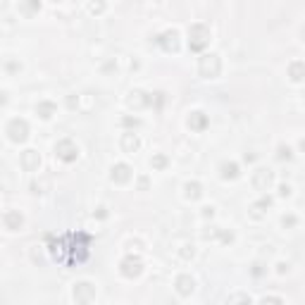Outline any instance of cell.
<instances>
[{
  "label": "cell",
  "instance_id": "6da1fadb",
  "mask_svg": "<svg viewBox=\"0 0 305 305\" xmlns=\"http://www.w3.org/2000/svg\"><path fill=\"white\" fill-rule=\"evenodd\" d=\"M210 43V27L208 24H193L191 29H188V46L191 50H205V46Z\"/></svg>",
  "mask_w": 305,
  "mask_h": 305
},
{
  "label": "cell",
  "instance_id": "7a4b0ae2",
  "mask_svg": "<svg viewBox=\"0 0 305 305\" xmlns=\"http://www.w3.org/2000/svg\"><path fill=\"white\" fill-rule=\"evenodd\" d=\"M198 72H200V76H205V79L219 76V72H222V60H219V55H214V53L203 55L198 62Z\"/></svg>",
  "mask_w": 305,
  "mask_h": 305
},
{
  "label": "cell",
  "instance_id": "3957f363",
  "mask_svg": "<svg viewBox=\"0 0 305 305\" xmlns=\"http://www.w3.org/2000/svg\"><path fill=\"white\" fill-rule=\"evenodd\" d=\"M55 155H58V160H62V162H74L76 157H79V146H76L72 138H62V141H58V146H55Z\"/></svg>",
  "mask_w": 305,
  "mask_h": 305
},
{
  "label": "cell",
  "instance_id": "277c9868",
  "mask_svg": "<svg viewBox=\"0 0 305 305\" xmlns=\"http://www.w3.org/2000/svg\"><path fill=\"white\" fill-rule=\"evenodd\" d=\"M72 296H74L76 305H89L95 298V286H93L91 281H79V284H74Z\"/></svg>",
  "mask_w": 305,
  "mask_h": 305
},
{
  "label": "cell",
  "instance_id": "5b68a950",
  "mask_svg": "<svg viewBox=\"0 0 305 305\" xmlns=\"http://www.w3.org/2000/svg\"><path fill=\"white\" fill-rule=\"evenodd\" d=\"M7 136H10V141H15V143H24L29 138V124H27V120H12V122L7 124Z\"/></svg>",
  "mask_w": 305,
  "mask_h": 305
},
{
  "label": "cell",
  "instance_id": "8992f818",
  "mask_svg": "<svg viewBox=\"0 0 305 305\" xmlns=\"http://www.w3.org/2000/svg\"><path fill=\"white\" fill-rule=\"evenodd\" d=\"M272 183H274V172H272V169L260 167L253 172V188H255V191H270Z\"/></svg>",
  "mask_w": 305,
  "mask_h": 305
},
{
  "label": "cell",
  "instance_id": "52a82bcc",
  "mask_svg": "<svg viewBox=\"0 0 305 305\" xmlns=\"http://www.w3.org/2000/svg\"><path fill=\"white\" fill-rule=\"evenodd\" d=\"M120 267H122V274L129 276V279H134V276H138L143 272V262H141V258H136V255H126V258L120 262Z\"/></svg>",
  "mask_w": 305,
  "mask_h": 305
},
{
  "label": "cell",
  "instance_id": "ba28073f",
  "mask_svg": "<svg viewBox=\"0 0 305 305\" xmlns=\"http://www.w3.org/2000/svg\"><path fill=\"white\" fill-rule=\"evenodd\" d=\"M19 165H22L24 172H38V167H41V155H38V151H33V148L24 151L22 157H19Z\"/></svg>",
  "mask_w": 305,
  "mask_h": 305
},
{
  "label": "cell",
  "instance_id": "9c48e42d",
  "mask_svg": "<svg viewBox=\"0 0 305 305\" xmlns=\"http://www.w3.org/2000/svg\"><path fill=\"white\" fill-rule=\"evenodd\" d=\"M157 43L165 48L167 53H177V50H179V31H177V29H167L165 33H160Z\"/></svg>",
  "mask_w": 305,
  "mask_h": 305
},
{
  "label": "cell",
  "instance_id": "30bf717a",
  "mask_svg": "<svg viewBox=\"0 0 305 305\" xmlns=\"http://www.w3.org/2000/svg\"><path fill=\"white\" fill-rule=\"evenodd\" d=\"M174 286H177V293H179V296H191V293L196 291V279L191 274H179L177 281H174Z\"/></svg>",
  "mask_w": 305,
  "mask_h": 305
},
{
  "label": "cell",
  "instance_id": "8fae6325",
  "mask_svg": "<svg viewBox=\"0 0 305 305\" xmlns=\"http://www.w3.org/2000/svg\"><path fill=\"white\" fill-rule=\"evenodd\" d=\"M126 103H129V107H136V110H141V107L151 105L152 98L146 91H131L129 95H126Z\"/></svg>",
  "mask_w": 305,
  "mask_h": 305
},
{
  "label": "cell",
  "instance_id": "7c38bea8",
  "mask_svg": "<svg viewBox=\"0 0 305 305\" xmlns=\"http://www.w3.org/2000/svg\"><path fill=\"white\" fill-rule=\"evenodd\" d=\"M138 148H141V138H138V134H134V131L122 134V151L124 152L134 155V152H138Z\"/></svg>",
  "mask_w": 305,
  "mask_h": 305
},
{
  "label": "cell",
  "instance_id": "4fadbf2b",
  "mask_svg": "<svg viewBox=\"0 0 305 305\" xmlns=\"http://www.w3.org/2000/svg\"><path fill=\"white\" fill-rule=\"evenodd\" d=\"M112 182L115 183H126L129 179H131V167L129 165H124V162H120V165H115L112 167Z\"/></svg>",
  "mask_w": 305,
  "mask_h": 305
},
{
  "label": "cell",
  "instance_id": "5bb4252c",
  "mask_svg": "<svg viewBox=\"0 0 305 305\" xmlns=\"http://www.w3.org/2000/svg\"><path fill=\"white\" fill-rule=\"evenodd\" d=\"M24 224V217L19 210H10V213H5V227L10 229V231H17V229H22Z\"/></svg>",
  "mask_w": 305,
  "mask_h": 305
},
{
  "label": "cell",
  "instance_id": "9a60e30c",
  "mask_svg": "<svg viewBox=\"0 0 305 305\" xmlns=\"http://www.w3.org/2000/svg\"><path fill=\"white\" fill-rule=\"evenodd\" d=\"M188 126H191L193 131H203V129L208 126V115L200 112V110L191 112V117H188Z\"/></svg>",
  "mask_w": 305,
  "mask_h": 305
},
{
  "label": "cell",
  "instance_id": "2e32d148",
  "mask_svg": "<svg viewBox=\"0 0 305 305\" xmlns=\"http://www.w3.org/2000/svg\"><path fill=\"white\" fill-rule=\"evenodd\" d=\"M55 112H58V105H55V103H50V100H41V103L36 105V115H38V117H43V120H50Z\"/></svg>",
  "mask_w": 305,
  "mask_h": 305
},
{
  "label": "cell",
  "instance_id": "e0dca14e",
  "mask_svg": "<svg viewBox=\"0 0 305 305\" xmlns=\"http://www.w3.org/2000/svg\"><path fill=\"white\" fill-rule=\"evenodd\" d=\"M183 191H186V198L188 200H198L200 193H203V186H200L198 182H188L183 186Z\"/></svg>",
  "mask_w": 305,
  "mask_h": 305
},
{
  "label": "cell",
  "instance_id": "ac0fdd59",
  "mask_svg": "<svg viewBox=\"0 0 305 305\" xmlns=\"http://www.w3.org/2000/svg\"><path fill=\"white\" fill-rule=\"evenodd\" d=\"M219 169H222V179H236L239 177V165L236 162H224Z\"/></svg>",
  "mask_w": 305,
  "mask_h": 305
},
{
  "label": "cell",
  "instance_id": "d6986e66",
  "mask_svg": "<svg viewBox=\"0 0 305 305\" xmlns=\"http://www.w3.org/2000/svg\"><path fill=\"white\" fill-rule=\"evenodd\" d=\"M270 205H272V198H260L258 203L250 205V210H253L255 217H262V214H265V208H270Z\"/></svg>",
  "mask_w": 305,
  "mask_h": 305
},
{
  "label": "cell",
  "instance_id": "ffe728a7",
  "mask_svg": "<svg viewBox=\"0 0 305 305\" xmlns=\"http://www.w3.org/2000/svg\"><path fill=\"white\" fill-rule=\"evenodd\" d=\"M227 305H253V301H250V296H245V293H234L227 301Z\"/></svg>",
  "mask_w": 305,
  "mask_h": 305
},
{
  "label": "cell",
  "instance_id": "44dd1931",
  "mask_svg": "<svg viewBox=\"0 0 305 305\" xmlns=\"http://www.w3.org/2000/svg\"><path fill=\"white\" fill-rule=\"evenodd\" d=\"M291 79H293V81H303V62L301 60L291 64Z\"/></svg>",
  "mask_w": 305,
  "mask_h": 305
},
{
  "label": "cell",
  "instance_id": "7402d4cb",
  "mask_svg": "<svg viewBox=\"0 0 305 305\" xmlns=\"http://www.w3.org/2000/svg\"><path fill=\"white\" fill-rule=\"evenodd\" d=\"M31 191H33V193H46V191H50V179L33 182V183H31Z\"/></svg>",
  "mask_w": 305,
  "mask_h": 305
},
{
  "label": "cell",
  "instance_id": "603a6c76",
  "mask_svg": "<svg viewBox=\"0 0 305 305\" xmlns=\"http://www.w3.org/2000/svg\"><path fill=\"white\" fill-rule=\"evenodd\" d=\"M179 255H182L183 260H191L193 255H196V250H193V244H183L182 250H179Z\"/></svg>",
  "mask_w": 305,
  "mask_h": 305
},
{
  "label": "cell",
  "instance_id": "cb8c5ba5",
  "mask_svg": "<svg viewBox=\"0 0 305 305\" xmlns=\"http://www.w3.org/2000/svg\"><path fill=\"white\" fill-rule=\"evenodd\" d=\"M151 165L155 169H165L167 167V157H165V155H155V157L151 160Z\"/></svg>",
  "mask_w": 305,
  "mask_h": 305
},
{
  "label": "cell",
  "instance_id": "d4e9b609",
  "mask_svg": "<svg viewBox=\"0 0 305 305\" xmlns=\"http://www.w3.org/2000/svg\"><path fill=\"white\" fill-rule=\"evenodd\" d=\"M276 157H279V160H291V148H289V146H279Z\"/></svg>",
  "mask_w": 305,
  "mask_h": 305
},
{
  "label": "cell",
  "instance_id": "484cf974",
  "mask_svg": "<svg viewBox=\"0 0 305 305\" xmlns=\"http://www.w3.org/2000/svg\"><path fill=\"white\" fill-rule=\"evenodd\" d=\"M260 305H284V301L276 298V296H267V298H262V303Z\"/></svg>",
  "mask_w": 305,
  "mask_h": 305
},
{
  "label": "cell",
  "instance_id": "4316f807",
  "mask_svg": "<svg viewBox=\"0 0 305 305\" xmlns=\"http://www.w3.org/2000/svg\"><path fill=\"white\" fill-rule=\"evenodd\" d=\"M281 224H284V227H296V224H298V219H296L293 214H289V217H284V219H281Z\"/></svg>",
  "mask_w": 305,
  "mask_h": 305
},
{
  "label": "cell",
  "instance_id": "83f0119b",
  "mask_svg": "<svg viewBox=\"0 0 305 305\" xmlns=\"http://www.w3.org/2000/svg\"><path fill=\"white\" fill-rule=\"evenodd\" d=\"M122 124H124V126H138V124H141V122H138L136 117H124V120H122Z\"/></svg>",
  "mask_w": 305,
  "mask_h": 305
},
{
  "label": "cell",
  "instance_id": "f1b7e54d",
  "mask_svg": "<svg viewBox=\"0 0 305 305\" xmlns=\"http://www.w3.org/2000/svg\"><path fill=\"white\" fill-rule=\"evenodd\" d=\"M138 188H141V191L148 188V177H141V179H138Z\"/></svg>",
  "mask_w": 305,
  "mask_h": 305
},
{
  "label": "cell",
  "instance_id": "f546056e",
  "mask_svg": "<svg viewBox=\"0 0 305 305\" xmlns=\"http://www.w3.org/2000/svg\"><path fill=\"white\" fill-rule=\"evenodd\" d=\"M279 193H281V196H291V186H289V183H281Z\"/></svg>",
  "mask_w": 305,
  "mask_h": 305
},
{
  "label": "cell",
  "instance_id": "4dcf8cb0",
  "mask_svg": "<svg viewBox=\"0 0 305 305\" xmlns=\"http://www.w3.org/2000/svg\"><path fill=\"white\" fill-rule=\"evenodd\" d=\"M103 7H105L103 2H98V5H89V10H91V12H103Z\"/></svg>",
  "mask_w": 305,
  "mask_h": 305
},
{
  "label": "cell",
  "instance_id": "1f68e13d",
  "mask_svg": "<svg viewBox=\"0 0 305 305\" xmlns=\"http://www.w3.org/2000/svg\"><path fill=\"white\" fill-rule=\"evenodd\" d=\"M214 214V208H203V217H213Z\"/></svg>",
  "mask_w": 305,
  "mask_h": 305
},
{
  "label": "cell",
  "instance_id": "d6a6232c",
  "mask_svg": "<svg viewBox=\"0 0 305 305\" xmlns=\"http://www.w3.org/2000/svg\"><path fill=\"white\" fill-rule=\"evenodd\" d=\"M5 103H7V93L0 91V105H5Z\"/></svg>",
  "mask_w": 305,
  "mask_h": 305
}]
</instances>
